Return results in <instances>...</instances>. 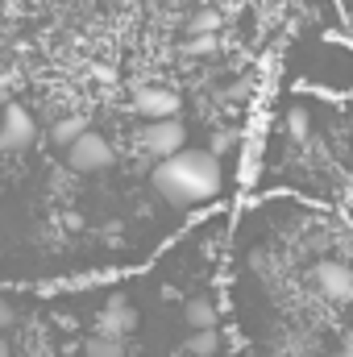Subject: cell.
<instances>
[{"instance_id":"cell-15","label":"cell","mask_w":353,"mask_h":357,"mask_svg":"<svg viewBox=\"0 0 353 357\" xmlns=\"http://www.w3.org/2000/svg\"><path fill=\"white\" fill-rule=\"evenodd\" d=\"M233 142H237V133H229V129H225V133H216V137H212V150H216V154H225V150H233Z\"/></svg>"},{"instance_id":"cell-16","label":"cell","mask_w":353,"mask_h":357,"mask_svg":"<svg viewBox=\"0 0 353 357\" xmlns=\"http://www.w3.org/2000/svg\"><path fill=\"white\" fill-rule=\"evenodd\" d=\"M13 324H17V312H13V303H8V299H0V333H4V328H13Z\"/></svg>"},{"instance_id":"cell-10","label":"cell","mask_w":353,"mask_h":357,"mask_svg":"<svg viewBox=\"0 0 353 357\" xmlns=\"http://www.w3.org/2000/svg\"><path fill=\"white\" fill-rule=\"evenodd\" d=\"M84 357H125V341L121 337H104V333H96L84 341Z\"/></svg>"},{"instance_id":"cell-19","label":"cell","mask_w":353,"mask_h":357,"mask_svg":"<svg viewBox=\"0 0 353 357\" xmlns=\"http://www.w3.org/2000/svg\"><path fill=\"white\" fill-rule=\"evenodd\" d=\"M0 357H13V354H8V345H0Z\"/></svg>"},{"instance_id":"cell-6","label":"cell","mask_w":353,"mask_h":357,"mask_svg":"<svg viewBox=\"0 0 353 357\" xmlns=\"http://www.w3.org/2000/svg\"><path fill=\"white\" fill-rule=\"evenodd\" d=\"M316 287L329 303H353V266L345 262H320L316 266Z\"/></svg>"},{"instance_id":"cell-17","label":"cell","mask_w":353,"mask_h":357,"mask_svg":"<svg viewBox=\"0 0 353 357\" xmlns=\"http://www.w3.org/2000/svg\"><path fill=\"white\" fill-rule=\"evenodd\" d=\"M4 104H8V75L0 71V108H4Z\"/></svg>"},{"instance_id":"cell-7","label":"cell","mask_w":353,"mask_h":357,"mask_svg":"<svg viewBox=\"0 0 353 357\" xmlns=\"http://www.w3.org/2000/svg\"><path fill=\"white\" fill-rule=\"evenodd\" d=\"M137 328V312L129 307V299H121V295H112L108 303H104V312H100V320H96V333H104V337H129Z\"/></svg>"},{"instance_id":"cell-5","label":"cell","mask_w":353,"mask_h":357,"mask_svg":"<svg viewBox=\"0 0 353 357\" xmlns=\"http://www.w3.org/2000/svg\"><path fill=\"white\" fill-rule=\"evenodd\" d=\"M179 108H183V100H179V91H171V88L142 84V88L133 91V112H137V116H146V121H158V116H179Z\"/></svg>"},{"instance_id":"cell-4","label":"cell","mask_w":353,"mask_h":357,"mask_svg":"<svg viewBox=\"0 0 353 357\" xmlns=\"http://www.w3.org/2000/svg\"><path fill=\"white\" fill-rule=\"evenodd\" d=\"M33 137H38L33 112H25L21 104H4V112H0V146L4 150H25V146H33Z\"/></svg>"},{"instance_id":"cell-12","label":"cell","mask_w":353,"mask_h":357,"mask_svg":"<svg viewBox=\"0 0 353 357\" xmlns=\"http://www.w3.org/2000/svg\"><path fill=\"white\" fill-rule=\"evenodd\" d=\"M287 137H291L295 146H303V142L312 137V116H308V108H287Z\"/></svg>"},{"instance_id":"cell-18","label":"cell","mask_w":353,"mask_h":357,"mask_svg":"<svg viewBox=\"0 0 353 357\" xmlns=\"http://www.w3.org/2000/svg\"><path fill=\"white\" fill-rule=\"evenodd\" d=\"M324 357H353V349H337V354H324Z\"/></svg>"},{"instance_id":"cell-14","label":"cell","mask_w":353,"mask_h":357,"mask_svg":"<svg viewBox=\"0 0 353 357\" xmlns=\"http://www.w3.org/2000/svg\"><path fill=\"white\" fill-rule=\"evenodd\" d=\"M183 50H187V54H212V50H216V33H191Z\"/></svg>"},{"instance_id":"cell-3","label":"cell","mask_w":353,"mask_h":357,"mask_svg":"<svg viewBox=\"0 0 353 357\" xmlns=\"http://www.w3.org/2000/svg\"><path fill=\"white\" fill-rule=\"evenodd\" d=\"M137 146L150 154V158H171L187 146V125L179 116H158V121H146V129L137 133Z\"/></svg>"},{"instance_id":"cell-20","label":"cell","mask_w":353,"mask_h":357,"mask_svg":"<svg viewBox=\"0 0 353 357\" xmlns=\"http://www.w3.org/2000/svg\"><path fill=\"white\" fill-rule=\"evenodd\" d=\"M117 4H133V0H117Z\"/></svg>"},{"instance_id":"cell-11","label":"cell","mask_w":353,"mask_h":357,"mask_svg":"<svg viewBox=\"0 0 353 357\" xmlns=\"http://www.w3.org/2000/svg\"><path fill=\"white\" fill-rule=\"evenodd\" d=\"M216 349H220V333H216V328H191L187 354H195V357H212Z\"/></svg>"},{"instance_id":"cell-9","label":"cell","mask_w":353,"mask_h":357,"mask_svg":"<svg viewBox=\"0 0 353 357\" xmlns=\"http://www.w3.org/2000/svg\"><path fill=\"white\" fill-rule=\"evenodd\" d=\"M80 133H88V116H63V121H54V129H50V137H54V146H71Z\"/></svg>"},{"instance_id":"cell-8","label":"cell","mask_w":353,"mask_h":357,"mask_svg":"<svg viewBox=\"0 0 353 357\" xmlns=\"http://www.w3.org/2000/svg\"><path fill=\"white\" fill-rule=\"evenodd\" d=\"M183 320H187V328H216V307H212V299H187Z\"/></svg>"},{"instance_id":"cell-2","label":"cell","mask_w":353,"mask_h":357,"mask_svg":"<svg viewBox=\"0 0 353 357\" xmlns=\"http://www.w3.org/2000/svg\"><path fill=\"white\" fill-rule=\"evenodd\" d=\"M117 162V150H112V142L104 137V133H80L71 146H67V167L75 171V175H100V171H108Z\"/></svg>"},{"instance_id":"cell-1","label":"cell","mask_w":353,"mask_h":357,"mask_svg":"<svg viewBox=\"0 0 353 357\" xmlns=\"http://www.w3.org/2000/svg\"><path fill=\"white\" fill-rule=\"evenodd\" d=\"M154 191L175 204V208H195L220 195L225 187V171H220V154L216 150H179L171 158H158L150 171Z\"/></svg>"},{"instance_id":"cell-13","label":"cell","mask_w":353,"mask_h":357,"mask_svg":"<svg viewBox=\"0 0 353 357\" xmlns=\"http://www.w3.org/2000/svg\"><path fill=\"white\" fill-rule=\"evenodd\" d=\"M220 25H225V13H216V8H200V13L191 17L187 29H191V33H216Z\"/></svg>"}]
</instances>
